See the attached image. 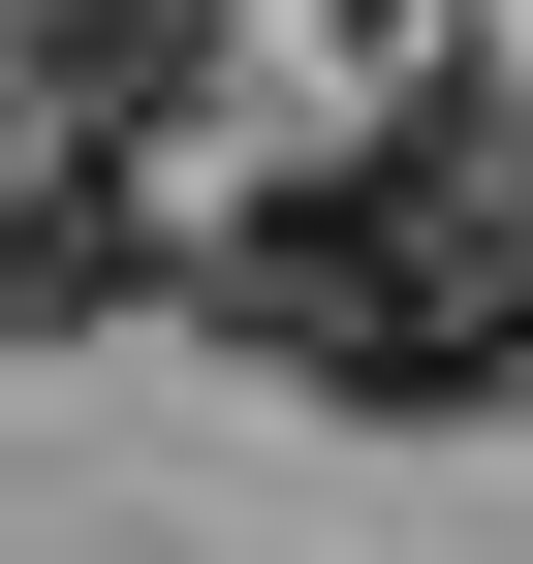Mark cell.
Here are the masks:
<instances>
[{
  "label": "cell",
  "mask_w": 533,
  "mask_h": 564,
  "mask_svg": "<svg viewBox=\"0 0 533 564\" xmlns=\"http://www.w3.org/2000/svg\"><path fill=\"white\" fill-rule=\"evenodd\" d=\"M220 314L283 377H346V408H502L533 377V126H377V158L251 188Z\"/></svg>",
  "instance_id": "6da1fadb"
},
{
  "label": "cell",
  "mask_w": 533,
  "mask_h": 564,
  "mask_svg": "<svg viewBox=\"0 0 533 564\" xmlns=\"http://www.w3.org/2000/svg\"><path fill=\"white\" fill-rule=\"evenodd\" d=\"M126 282H157V188H126V126H95V95H0V345L126 314Z\"/></svg>",
  "instance_id": "7a4b0ae2"
},
{
  "label": "cell",
  "mask_w": 533,
  "mask_h": 564,
  "mask_svg": "<svg viewBox=\"0 0 533 564\" xmlns=\"http://www.w3.org/2000/svg\"><path fill=\"white\" fill-rule=\"evenodd\" d=\"M188 63H220V0H32V95H95V126H157Z\"/></svg>",
  "instance_id": "3957f363"
}]
</instances>
